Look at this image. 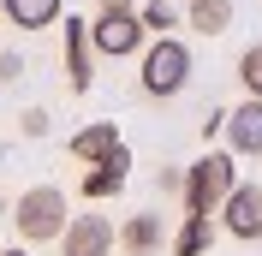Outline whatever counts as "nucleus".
<instances>
[{
  "label": "nucleus",
  "mask_w": 262,
  "mask_h": 256,
  "mask_svg": "<svg viewBox=\"0 0 262 256\" xmlns=\"http://www.w3.org/2000/svg\"><path fill=\"white\" fill-rule=\"evenodd\" d=\"M119 250H125V256H155V250H161V244H167V232H161V215H131V221L125 226H119Z\"/></svg>",
  "instance_id": "10"
},
{
  "label": "nucleus",
  "mask_w": 262,
  "mask_h": 256,
  "mask_svg": "<svg viewBox=\"0 0 262 256\" xmlns=\"http://www.w3.org/2000/svg\"><path fill=\"white\" fill-rule=\"evenodd\" d=\"M6 256H30V250H24V244H12V250H6Z\"/></svg>",
  "instance_id": "21"
},
{
  "label": "nucleus",
  "mask_w": 262,
  "mask_h": 256,
  "mask_svg": "<svg viewBox=\"0 0 262 256\" xmlns=\"http://www.w3.org/2000/svg\"><path fill=\"white\" fill-rule=\"evenodd\" d=\"M238 83H245V96H262V42L238 54Z\"/></svg>",
  "instance_id": "16"
},
{
  "label": "nucleus",
  "mask_w": 262,
  "mask_h": 256,
  "mask_svg": "<svg viewBox=\"0 0 262 256\" xmlns=\"http://www.w3.org/2000/svg\"><path fill=\"white\" fill-rule=\"evenodd\" d=\"M214 215H221V226H227L232 239H262V191L256 185H232L227 191V203L214 208Z\"/></svg>",
  "instance_id": "5"
},
{
  "label": "nucleus",
  "mask_w": 262,
  "mask_h": 256,
  "mask_svg": "<svg viewBox=\"0 0 262 256\" xmlns=\"http://www.w3.org/2000/svg\"><path fill=\"white\" fill-rule=\"evenodd\" d=\"M232 149H209L203 161H191L185 167V208L191 215H214V208L227 203V191L238 185V167H232Z\"/></svg>",
  "instance_id": "1"
},
{
  "label": "nucleus",
  "mask_w": 262,
  "mask_h": 256,
  "mask_svg": "<svg viewBox=\"0 0 262 256\" xmlns=\"http://www.w3.org/2000/svg\"><path fill=\"white\" fill-rule=\"evenodd\" d=\"M114 221L107 215H78V221H66V232H60V244H66V256H114Z\"/></svg>",
  "instance_id": "6"
},
{
  "label": "nucleus",
  "mask_w": 262,
  "mask_h": 256,
  "mask_svg": "<svg viewBox=\"0 0 262 256\" xmlns=\"http://www.w3.org/2000/svg\"><path fill=\"white\" fill-rule=\"evenodd\" d=\"M185 24H191L196 36H221V30L232 24V0H191Z\"/></svg>",
  "instance_id": "14"
},
{
  "label": "nucleus",
  "mask_w": 262,
  "mask_h": 256,
  "mask_svg": "<svg viewBox=\"0 0 262 256\" xmlns=\"http://www.w3.org/2000/svg\"><path fill=\"white\" fill-rule=\"evenodd\" d=\"M24 78V60H18V54H0V83H18Z\"/></svg>",
  "instance_id": "19"
},
{
  "label": "nucleus",
  "mask_w": 262,
  "mask_h": 256,
  "mask_svg": "<svg viewBox=\"0 0 262 256\" xmlns=\"http://www.w3.org/2000/svg\"><path fill=\"white\" fill-rule=\"evenodd\" d=\"M66 149H72L78 161H101V155H114V149H119V131H114V119H96V125H83Z\"/></svg>",
  "instance_id": "12"
},
{
  "label": "nucleus",
  "mask_w": 262,
  "mask_h": 256,
  "mask_svg": "<svg viewBox=\"0 0 262 256\" xmlns=\"http://www.w3.org/2000/svg\"><path fill=\"white\" fill-rule=\"evenodd\" d=\"M90 66H96L90 24H83V18H66V78H72V90H78V96L96 83V72H90Z\"/></svg>",
  "instance_id": "8"
},
{
  "label": "nucleus",
  "mask_w": 262,
  "mask_h": 256,
  "mask_svg": "<svg viewBox=\"0 0 262 256\" xmlns=\"http://www.w3.org/2000/svg\"><path fill=\"white\" fill-rule=\"evenodd\" d=\"M185 83H191V48L167 30V36H155V48L143 54V96L167 101V96H179Z\"/></svg>",
  "instance_id": "3"
},
{
  "label": "nucleus",
  "mask_w": 262,
  "mask_h": 256,
  "mask_svg": "<svg viewBox=\"0 0 262 256\" xmlns=\"http://www.w3.org/2000/svg\"><path fill=\"white\" fill-rule=\"evenodd\" d=\"M143 18L137 12H101L96 24H90V42H96V54H107V60H125V54L143 48Z\"/></svg>",
  "instance_id": "4"
},
{
  "label": "nucleus",
  "mask_w": 262,
  "mask_h": 256,
  "mask_svg": "<svg viewBox=\"0 0 262 256\" xmlns=\"http://www.w3.org/2000/svg\"><path fill=\"white\" fill-rule=\"evenodd\" d=\"M101 12H137V0H96Z\"/></svg>",
  "instance_id": "20"
},
{
  "label": "nucleus",
  "mask_w": 262,
  "mask_h": 256,
  "mask_svg": "<svg viewBox=\"0 0 262 256\" xmlns=\"http://www.w3.org/2000/svg\"><path fill=\"white\" fill-rule=\"evenodd\" d=\"M60 6L66 0H0L6 24H18V30H48V24H60Z\"/></svg>",
  "instance_id": "11"
},
{
  "label": "nucleus",
  "mask_w": 262,
  "mask_h": 256,
  "mask_svg": "<svg viewBox=\"0 0 262 256\" xmlns=\"http://www.w3.org/2000/svg\"><path fill=\"white\" fill-rule=\"evenodd\" d=\"M155 185H161V197H185V167H161Z\"/></svg>",
  "instance_id": "17"
},
{
  "label": "nucleus",
  "mask_w": 262,
  "mask_h": 256,
  "mask_svg": "<svg viewBox=\"0 0 262 256\" xmlns=\"http://www.w3.org/2000/svg\"><path fill=\"white\" fill-rule=\"evenodd\" d=\"M125 167H131V149L119 143L114 155H101V161H90V173H83V197H114L119 185H125Z\"/></svg>",
  "instance_id": "9"
},
{
  "label": "nucleus",
  "mask_w": 262,
  "mask_h": 256,
  "mask_svg": "<svg viewBox=\"0 0 262 256\" xmlns=\"http://www.w3.org/2000/svg\"><path fill=\"white\" fill-rule=\"evenodd\" d=\"M209 244H214V221H209V215H191V208H185V226L173 232V256H203Z\"/></svg>",
  "instance_id": "13"
},
{
  "label": "nucleus",
  "mask_w": 262,
  "mask_h": 256,
  "mask_svg": "<svg viewBox=\"0 0 262 256\" xmlns=\"http://www.w3.org/2000/svg\"><path fill=\"white\" fill-rule=\"evenodd\" d=\"M137 18H143V30H149V36H167L173 24H185V18L173 12V6H167V0H149V6H143Z\"/></svg>",
  "instance_id": "15"
},
{
  "label": "nucleus",
  "mask_w": 262,
  "mask_h": 256,
  "mask_svg": "<svg viewBox=\"0 0 262 256\" xmlns=\"http://www.w3.org/2000/svg\"><path fill=\"white\" fill-rule=\"evenodd\" d=\"M227 149L232 155H262V96H245L238 108L227 113Z\"/></svg>",
  "instance_id": "7"
},
{
  "label": "nucleus",
  "mask_w": 262,
  "mask_h": 256,
  "mask_svg": "<svg viewBox=\"0 0 262 256\" xmlns=\"http://www.w3.org/2000/svg\"><path fill=\"white\" fill-rule=\"evenodd\" d=\"M6 221L18 226V239H24V244H54V239L66 232V191L36 185V191H24L12 208H6Z\"/></svg>",
  "instance_id": "2"
},
{
  "label": "nucleus",
  "mask_w": 262,
  "mask_h": 256,
  "mask_svg": "<svg viewBox=\"0 0 262 256\" xmlns=\"http://www.w3.org/2000/svg\"><path fill=\"white\" fill-rule=\"evenodd\" d=\"M24 137H48V113H42V108L24 113Z\"/></svg>",
  "instance_id": "18"
}]
</instances>
